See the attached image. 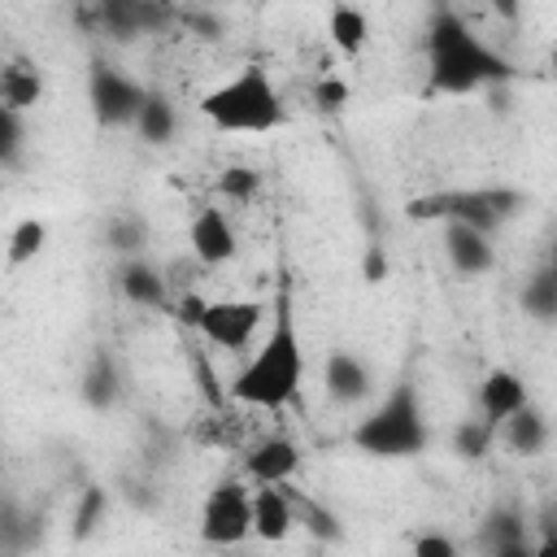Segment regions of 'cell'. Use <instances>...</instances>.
Instances as JSON below:
<instances>
[{"mask_svg":"<svg viewBox=\"0 0 557 557\" xmlns=\"http://www.w3.org/2000/svg\"><path fill=\"white\" fill-rule=\"evenodd\" d=\"M300 374H305V357H300V335L292 322V300L278 296L265 344L231 379V400H239L248 409H283L300 392Z\"/></svg>","mask_w":557,"mask_h":557,"instance_id":"obj_1","label":"cell"},{"mask_svg":"<svg viewBox=\"0 0 557 557\" xmlns=\"http://www.w3.org/2000/svg\"><path fill=\"white\" fill-rule=\"evenodd\" d=\"M509 65L479 44V35L457 13H435L431 22V83L440 91H474L479 83L505 78Z\"/></svg>","mask_w":557,"mask_h":557,"instance_id":"obj_2","label":"cell"},{"mask_svg":"<svg viewBox=\"0 0 557 557\" xmlns=\"http://www.w3.org/2000/svg\"><path fill=\"white\" fill-rule=\"evenodd\" d=\"M200 113L218 131L261 135V131H274L283 122V100H278V91H274V83L261 65H244L222 87L200 96Z\"/></svg>","mask_w":557,"mask_h":557,"instance_id":"obj_3","label":"cell"},{"mask_svg":"<svg viewBox=\"0 0 557 557\" xmlns=\"http://www.w3.org/2000/svg\"><path fill=\"white\" fill-rule=\"evenodd\" d=\"M348 440H352L361 453H370V457H413V453H422V444H426V422H422V405H418L413 387H409V383H396V387L387 392V400H383L379 409H370V413L352 426Z\"/></svg>","mask_w":557,"mask_h":557,"instance_id":"obj_4","label":"cell"},{"mask_svg":"<svg viewBox=\"0 0 557 557\" xmlns=\"http://www.w3.org/2000/svg\"><path fill=\"white\" fill-rule=\"evenodd\" d=\"M522 209V196L509 187H474V191H435L409 200V218H444L457 226H470L492 239V231Z\"/></svg>","mask_w":557,"mask_h":557,"instance_id":"obj_5","label":"cell"},{"mask_svg":"<svg viewBox=\"0 0 557 557\" xmlns=\"http://www.w3.org/2000/svg\"><path fill=\"white\" fill-rule=\"evenodd\" d=\"M252 535V492L239 479H222L200 505V540L213 548H231Z\"/></svg>","mask_w":557,"mask_h":557,"instance_id":"obj_6","label":"cell"},{"mask_svg":"<svg viewBox=\"0 0 557 557\" xmlns=\"http://www.w3.org/2000/svg\"><path fill=\"white\" fill-rule=\"evenodd\" d=\"M87 100H91V113L100 126H126V122H135V113L144 104V87L135 78H126L122 70L96 61L91 78H87Z\"/></svg>","mask_w":557,"mask_h":557,"instance_id":"obj_7","label":"cell"},{"mask_svg":"<svg viewBox=\"0 0 557 557\" xmlns=\"http://www.w3.org/2000/svg\"><path fill=\"white\" fill-rule=\"evenodd\" d=\"M261 318H265L261 300H209L196 331L218 348H248Z\"/></svg>","mask_w":557,"mask_h":557,"instance_id":"obj_8","label":"cell"},{"mask_svg":"<svg viewBox=\"0 0 557 557\" xmlns=\"http://www.w3.org/2000/svg\"><path fill=\"white\" fill-rule=\"evenodd\" d=\"M300 470V448L287 440V435H265L257 448H248L244 457V474L252 483H270V487H283L292 474Z\"/></svg>","mask_w":557,"mask_h":557,"instance_id":"obj_9","label":"cell"},{"mask_svg":"<svg viewBox=\"0 0 557 557\" xmlns=\"http://www.w3.org/2000/svg\"><path fill=\"white\" fill-rule=\"evenodd\" d=\"M187 239H191V252H196L200 265H222V261H231L235 248H239L235 226H231V218H226L222 209H200V213L191 218Z\"/></svg>","mask_w":557,"mask_h":557,"instance_id":"obj_10","label":"cell"},{"mask_svg":"<svg viewBox=\"0 0 557 557\" xmlns=\"http://www.w3.org/2000/svg\"><path fill=\"white\" fill-rule=\"evenodd\" d=\"M292 527H296V505H292V496H287L283 487L261 483V487L252 492V535L265 540V544H278V540L292 535Z\"/></svg>","mask_w":557,"mask_h":557,"instance_id":"obj_11","label":"cell"},{"mask_svg":"<svg viewBox=\"0 0 557 557\" xmlns=\"http://www.w3.org/2000/svg\"><path fill=\"white\" fill-rule=\"evenodd\" d=\"M322 383H326V396L339 400V405H357L361 396H370V370L357 352H331L326 357V370H322Z\"/></svg>","mask_w":557,"mask_h":557,"instance_id":"obj_12","label":"cell"},{"mask_svg":"<svg viewBox=\"0 0 557 557\" xmlns=\"http://www.w3.org/2000/svg\"><path fill=\"white\" fill-rule=\"evenodd\" d=\"M479 405H483V422L496 426V422L513 418L527 405V387L513 370H487V379L479 387Z\"/></svg>","mask_w":557,"mask_h":557,"instance_id":"obj_13","label":"cell"},{"mask_svg":"<svg viewBox=\"0 0 557 557\" xmlns=\"http://www.w3.org/2000/svg\"><path fill=\"white\" fill-rule=\"evenodd\" d=\"M444 252H448V261H453V270H457V274H487V270H492V261H496L492 239H487V235H479V231H470V226H457V222H448Z\"/></svg>","mask_w":557,"mask_h":557,"instance_id":"obj_14","label":"cell"},{"mask_svg":"<svg viewBox=\"0 0 557 557\" xmlns=\"http://www.w3.org/2000/svg\"><path fill=\"white\" fill-rule=\"evenodd\" d=\"M135 135L144 139V144H152V148H161V144H170L174 139V126H178V117H174V104L161 96V91H144V104H139V113H135Z\"/></svg>","mask_w":557,"mask_h":557,"instance_id":"obj_15","label":"cell"},{"mask_svg":"<svg viewBox=\"0 0 557 557\" xmlns=\"http://www.w3.org/2000/svg\"><path fill=\"white\" fill-rule=\"evenodd\" d=\"M39 96H44V78H39L35 65L13 61V65L0 70V104H4V109L26 113L30 104H39Z\"/></svg>","mask_w":557,"mask_h":557,"instance_id":"obj_16","label":"cell"},{"mask_svg":"<svg viewBox=\"0 0 557 557\" xmlns=\"http://www.w3.org/2000/svg\"><path fill=\"white\" fill-rule=\"evenodd\" d=\"M122 296L139 309H161L165 305V278L148 261H126L122 265Z\"/></svg>","mask_w":557,"mask_h":557,"instance_id":"obj_17","label":"cell"},{"mask_svg":"<svg viewBox=\"0 0 557 557\" xmlns=\"http://www.w3.org/2000/svg\"><path fill=\"white\" fill-rule=\"evenodd\" d=\"M500 426H505V444H509L513 453H522V457H535V453H544V444H548V422H544V413L531 409V405H522V409H518L513 418H505Z\"/></svg>","mask_w":557,"mask_h":557,"instance_id":"obj_18","label":"cell"},{"mask_svg":"<svg viewBox=\"0 0 557 557\" xmlns=\"http://www.w3.org/2000/svg\"><path fill=\"white\" fill-rule=\"evenodd\" d=\"M326 26H331V39H335V48L339 52H361L366 48V39H370V22H366V13L361 9H352V4H335L331 9V17H326Z\"/></svg>","mask_w":557,"mask_h":557,"instance_id":"obj_19","label":"cell"},{"mask_svg":"<svg viewBox=\"0 0 557 557\" xmlns=\"http://www.w3.org/2000/svg\"><path fill=\"white\" fill-rule=\"evenodd\" d=\"M83 400L91 409H109L117 400V370H113V361L104 352H96L87 374H83Z\"/></svg>","mask_w":557,"mask_h":557,"instance_id":"obj_20","label":"cell"},{"mask_svg":"<svg viewBox=\"0 0 557 557\" xmlns=\"http://www.w3.org/2000/svg\"><path fill=\"white\" fill-rule=\"evenodd\" d=\"M522 309L535 322H553V313H557V274L553 270H540L522 283Z\"/></svg>","mask_w":557,"mask_h":557,"instance_id":"obj_21","label":"cell"},{"mask_svg":"<svg viewBox=\"0 0 557 557\" xmlns=\"http://www.w3.org/2000/svg\"><path fill=\"white\" fill-rule=\"evenodd\" d=\"M44 239H48V226L39 218H22L9 235V265H26L44 252Z\"/></svg>","mask_w":557,"mask_h":557,"instance_id":"obj_22","label":"cell"},{"mask_svg":"<svg viewBox=\"0 0 557 557\" xmlns=\"http://www.w3.org/2000/svg\"><path fill=\"white\" fill-rule=\"evenodd\" d=\"M104 509H109V496H104V487H83V496H78V509H74V540H87L100 522H104Z\"/></svg>","mask_w":557,"mask_h":557,"instance_id":"obj_23","label":"cell"},{"mask_svg":"<svg viewBox=\"0 0 557 557\" xmlns=\"http://www.w3.org/2000/svg\"><path fill=\"white\" fill-rule=\"evenodd\" d=\"M257 187H261V174L252 170V165H226L222 174H218V191L226 196V200H252L257 196Z\"/></svg>","mask_w":557,"mask_h":557,"instance_id":"obj_24","label":"cell"},{"mask_svg":"<svg viewBox=\"0 0 557 557\" xmlns=\"http://www.w3.org/2000/svg\"><path fill=\"white\" fill-rule=\"evenodd\" d=\"M487 444H492V426L479 418V422H461L457 426V435H453V448L466 457V461H474V457H483L487 453Z\"/></svg>","mask_w":557,"mask_h":557,"instance_id":"obj_25","label":"cell"},{"mask_svg":"<svg viewBox=\"0 0 557 557\" xmlns=\"http://www.w3.org/2000/svg\"><path fill=\"white\" fill-rule=\"evenodd\" d=\"M22 139H26V131H22V113H13V109L0 104V165H13V161H17Z\"/></svg>","mask_w":557,"mask_h":557,"instance_id":"obj_26","label":"cell"},{"mask_svg":"<svg viewBox=\"0 0 557 557\" xmlns=\"http://www.w3.org/2000/svg\"><path fill=\"white\" fill-rule=\"evenodd\" d=\"M104 235H109V248H117V252H135V248L144 244V235H148V231H144V222H139V218H113Z\"/></svg>","mask_w":557,"mask_h":557,"instance_id":"obj_27","label":"cell"},{"mask_svg":"<svg viewBox=\"0 0 557 557\" xmlns=\"http://www.w3.org/2000/svg\"><path fill=\"white\" fill-rule=\"evenodd\" d=\"M313 104L326 109V113L344 109V104H348V83H344V78H318V87H313Z\"/></svg>","mask_w":557,"mask_h":557,"instance_id":"obj_28","label":"cell"},{"mask_svg":"<svg viewBox=\"0 0 557 557\" xmlns=\"http://www.w3.org/2000/svg\"><path fill=\"white\" fill-rule=\"evenodd\" d=\"M487 531H492V544H496V548L522 544V522H518V513H492Z\"/></svg>","mask_w":557,"mask_h":557,"instance_id":"obj_29","label":"cell"},{"mask_svg":"<svg viewBox=\"0 0 557 557\" xmlns=\"http://www.w3.org/2000/svg\"><path fill=\"white\" fill-rule=\"evenodd\" d=\"M300 509H305V518H309L305 527H309V531H313L318 540H339V527H335V518H331V513H326L322 505H309V500H305Z\"/></svg>","mask_w":557,"mask_h":557,"instance_id":"obj_30","label":"cell"},{"mask_svg":"<svg viewBox=\"0 0 557 557\" xmlns=\"http://www.w3.org/2000/svg\"><path fill=\"white\" fill-rule=\"evenodd\" d=\"M413 557H457V548H453V540H448V535L426 531V535H418V540H413Z\"/></svg>","mask_w":557,"mask_h":557,"instance_id":"obj_31","label":"cell"},{"mask_svg":"<svg viewBox=\"0 0 557 557\" xmlns=\"http://www.w3.org/2000/svg\"><path fill=\"white\" fill-rule=\"evenodd\" d=\"M387 270H392L387 252H383V248H370V252H366V261H361V278H366V283H383V278H387Z\"/></svg>","mask_w":557,"mask_h":557,"instance_id":"obj_32","label":"cell"},{"mask_svg":"<svg viewBox=\"0 0 557 557\" xmlns=\"http://www.w3.org/2000/svg\"><path fill=\"white\" fill-rule=\"evenodd\" d=\"M205 305H209V300H200L196 292H187V296L174 305V313H178V322H187V326H200V313H205Z\"/></svg>","mask_w":557,"mask_h":557,"instance_id":"obj_33","label":"cell"},{"mask_svg":"<svg viewBox=\"0 0 557 557\" xmlns=\"http://www.w3.org/2000/svg\"><path fill=\"white\" fill-rule=\"evenodd\" d=\"M527 557H557V540H540V548H531Z\"/></svg>","mask_w":557,"mask_h":557,"instance_id":"obj_34","label":"cell"},{"mask_svg":"<svg viewBox=\"0 0 557 557\" xmlns=\"http://www.w3.org/2000/svg\"><path fill=\"white\" fill-rule=\"evenodd\" d=\"M527 553H531L527 544H505V548H496L492 557H527Z\"/></svg>","mask_w":557,"mask_h":557,"instance_id":"obj_35","label":"cell"},{"mask_svg":"<svg viewBox=\"0 0 557 557\" xmlns=\"http://www.w3.org/2000/svg\"><path fill=\"white\" fill-rule=\"evenodd\" d=\"M0 457H4V444H0Z\"/></svg>","mask_w":557,"mask_h":557,"instance_id":"obj_36","label":"cell"}]
</instances>
